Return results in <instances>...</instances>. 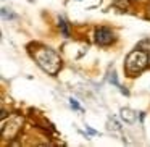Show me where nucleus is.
Returning a JSON list of instances; mask_svg holds the SVG:
<instances>
[{
	"label": "nucleus",
	"mask_w": 150,
	"mask_h": 147,
	"mask_svg": "<svg viewBox=\"0 0 150 147\" xmlns=\"http://www.w3.org/2000/svg\"><path fill=\"white\" fill-rule=\"evenodd\" d=\"M33 55H34L36 63L47 75H57L60 71V68H62V58L50 47H39Z\"/></svg>",
	"instance_id": "f257e3e1"
},
{
	"label": "nucleus",
	"mask_w": 150,
	"mask_h": 147,
	"mask_svg": "<svg viewBox=\"0 0 150 147\" xmlns=\"http://www.w3.org/2000/svg\"><path fill=\"white\" fill-rule=\"evenodd\" d=\"M69 104H71V107L74 108V110H79V111H84V110H82V107H81V105H79L78 102L74 100V99H69Z\"/></svg>",
	"instance_id": "6e6552de"
},
{
	"label": "nucleus",
	"mask_w": 150,
	"mask_h": 147,
	"mask_svg": "<svg viewBox=\"0 0 150 147\" xmlns=\"http://www.w3.org/2000/svg\"><path fill=\"white\" fill-rule=\"evenodd\" d=\"M121 129H123V126H121V123L116 118H110L108 120V131H111V133H121Z\"/></svg>",
	"instance_id": "39448f33"
},
{
	"label": "nucleus",
	"mask_w": 150,
	"mask_h": 147,
	"mask_svg": "<svg viewBox=\"0 0 150 147\" xmlns=\"http://www.w3.org/2000/svg\"><path fill=\"white\" fill-rule=\"evenodd\" d=\"M87 133H89V134H97V131H94V129H91V128H89Z\"/></svg>",
	"instance_id": "1a4fd4ad"
},
{
	"label": "nucleus",
	"mask_w": 150,
	"mask_h": 147,
	"mask_svg": "<svg viewBox=\"0 0 150 147\" xmlns=\"http://www.w3.org/2000/svg\"><path fill=\"white\" fill-rule=\"evenodd\" d=\"M121 118H123L126 123H136V120H137V116H136V111L134 110H131V108H127V107H124V108H121Z\"/></svg>",
	"instance_id": "20e7f679"
},
{
	"label": "nucleus",
	"mask_w": 150,
	"mask_h": 147,
	"mask_svg": "<svg viewBox=\"0 0 150 147\" xmlns=\"http://www.w3.org/2000/svg\"><path fill=\"white\" fill-rule=\"evenodd\" d=\"M95 40L100 45H111L115 42V34L108 28H97V31H95Z\"/></svg>",
	"instance_id": "7ed1b4c3"
},
{
	"label": "nucleus",
	"mask_w": 150,
	"mask_h": 147,
	"mask_svg": "<svg viewBox=\"0 0 150 147\" xmlns=\"http://www.w3.org/2000/svg\"><path fill=\"white\" fill-rule=\"evenodd\" d=\"M0 15H2L4 20H13V18H16L15 13H10V11H8V8H2V10H0Z\"/></svg>",
	"instance_id": "0eeeda50"
},
{
	"label": "nucleus",
	"mask_w": 150,
	"mask_h": 147,
	"mask_svg": "<svg viewBox=\"0 0 150 147\" xmlns=\"http://www.w3.org/2000/svg\"><path fill=\"white\" fill-rule=\"evenodd\" d=\"M58 26H60V31H62L63 37H69V26H68V21L63 20V18H58Z\"/></svg>",
	"instance_id": "423d86ee"
},
{
	"label": "nucleus",
	"mask_w": 150,
	"mask_h": 147,
	"mask_svg": "<svg viewBox=\"0 0 150 147\" xmlns=\"http://www.w3.org/2000/svg\"><path fill=\"white\" fill-rule=\"evenodd\" d=\"M150 65V57L144 50H134L126 57V73L129 76H137Z\"/></svg>",
	"instance_id": "f03ea898"
}]
</instances>
